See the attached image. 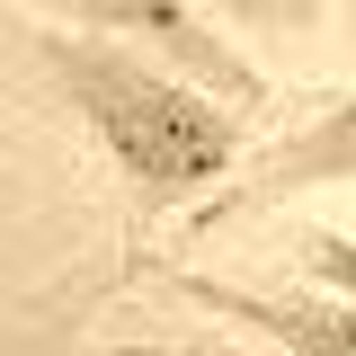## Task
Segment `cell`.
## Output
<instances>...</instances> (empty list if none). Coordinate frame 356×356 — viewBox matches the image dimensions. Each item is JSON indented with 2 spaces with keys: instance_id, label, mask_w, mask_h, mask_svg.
Instances as JSON below:
<instances>
[{
  "instance_id": "obj_4",
  "label": "cell",
  "mask_w": 356,
  "mask_h": 356,
  "mask_svg": "<svg viewBox=\"0 0 356 356\" xmlns=\"http://www.w3.org/2000/svg\"><path fill=\"white\" fill-rule=\"evenodd\" d=\"M348 152H356L348 107H330V116H321V125H312L294 152H276V170H267L259 187H241V196H214V205H205V222H232V214H250V205H267V196H285V187H312V178H348Z\"/></svg>"
},
{
  "instance_id": "obj_3",
  "label": "cell",
  "mask_w": 356,
  "mask_h": 356,
  "mask_svg": "<svg viewBox=\"0 0 356 356\" xmlns=\"http://www.w3.org/2000/svg\"><path fill=\"white\" fill-rule=\"evenodd\" d=\"M178 294L222 312V321H250V330H267V339H285V348H303V356H356L348 294L303 303V294H259V285H214V276H178Z\"/></svg>"
},
{
  "instance_id": "obj_5",
  "label": "cell",
  "mask_w": 356,
  "mask_h": 356,
  "mask_svg": "<svg viewBox=\"0 0 356 356\" xmlns=\"http://www.w3.org/2000/svg\"><path fill=\"white\" fill-rule=\"evenodd\" d=\"M214 9L241 27H312V0H214Z\"/></svg>"
},
{
  "instance_id": "obj_6",
  "label": "cell",
  "mask_w": 356,
  "mask_h": 356,
  "mask_svg": "<svg viewBox=\"0 0 356 356\" xmlns=\"http://www.w3.org/2000/svg\"><path fill=\"white\" fill-rule=\"evenodd\" d=\"M63 356H205L187 339H98V348H63Z\"/></svg>"
},
{
  "instance_id": "obj_2",
  "label": "cell",
  "mask_w": 356,
  "mask_h": 356,
  "mask_svg": "<svg viewBox=\"0 0 356 356\" xmlns=\"http://www.w3.org/2000/svg\"><path fill=\"white\" fill-rule=\"evenodd\" d=\"M54 18H72V27H98V36H143L152 54H170L187 81H205V89H222L232 107H259L267 98V81L232 54L222 36H205L196 18H187V0H44Z\"/></svg>"
},
{
  "instance_id": "obj_1",
  "label": "cell",
  "mask_w": 356,
  "mask_h": 356,
  "mask_svg": "<svg viewBox=\"0 0 356 356\" xmlns=\"http://www.w3.org/2000/svg\"><path fill=\"white\" fill-rule=\"evenodd\" d=\"M27 44H36L44 81L63 89L89 116V134L107 143V161L125 170L143 214H170V205L205 196L232 170V152H241V116L232 107L161 81L152 63H134L116 44H89V36H27Z\"/></svg>"
}]
</instances>
